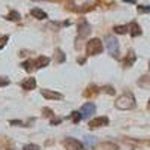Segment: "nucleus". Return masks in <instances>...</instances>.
<instances>
[{"mask_svg":"<svg viewBox=\"0 0 150 150\" xmlns=\"http://www.w3.org/2000/svg\"><path fill=\"white\" fill-rule=\"evenodd\" d=\"M134 107H135V98L132 96V93H123L116 101V108L119 110H132Z\"/></svg>","mask_w":150,"mask_h":150,"instance_id":"obj_1","label":"nucleus"},{"mask_svg":"<svg viewBox=\"0 0 150 150\" xmlns=\"http://www.w3.org/2000/svg\"><path fill=\"white\" fill-rule=\"evenodd\" d=\"M102 50H104V45H102L101 39H98V38L90 39L89 42H87V45H86V51H87L89 56H95V54L102 53Z\"/></svg>","mask_w":150,"mask_h":150,"instance_id":"obj_2","label":"nucleus"},{"mask_svg":"<svg viewBox=\"0 0 150 150\" xmlns=\"http://www.w3.org/2000/svg\"><path fill=\"white\" fill-rule=\"evenodd\" d=\"M105 45H107L108 53L112 57H119V42L114 36H107L105 38Z\"/></svg>","mask_w":150,"mask_h":150,"instance_id":"obj_3","label":"nucleus"},{"mask_svg":"<svg viewBox=\"0 0 150 150\" xmlns=\"http://www.w3.org/2000/svg\"><path fill=\"white\" fill-rule=\"evenodd\" d=\"M63 146L68 150H83V147H84V144L81 141H78L77 138H66L63 141Z\"/></svg>","mask_w":150,"mask_h":150,"instance_id":"obj_4","label":"nucleus"},{"mask_svg":"<svg viewBox=\"0 0 150 150\" xmlns=\"http://www.w3.org/2000/svg\"><path fill=\"white\" fill-rule=\"evenodd\" d=\"M95 111H96V107L93 105V104H90V102H87V104H84L83 107H81V117L83 119H89L92 114H95Z\"/></svg>","mask_w":150,"mask_h":150,"instance_id":"obj_5","label":"nucleus"},{"mask_svg":"<svg viewBox=\"0 0 150 150\" xmlns=\"http://www.w3.org/2000/svg\"><path fill=\"white\" fill-rule=\"evenodd\" d=\"M108 123H110L108 117H96V119L90 120L89 126H90V129H96V128H102V126H107Z\"/></svg>","mask_w":150,"mask_h":150,"instance_id":"obj_6","label":"nucleus"},{"mask_svg":"<svg viewBox=\"0 0 150 150\" xmlns=\"http://www.w3.org/2000/svg\"><path fill=\"white\" fill-rule=\"evenodd\" d=\"M90 30H92L90 24L87 23L86 20H81L80 26H78V33H80V36H87V35L90 33Z\"/></svg>","mask_w":150,"mask_h":150,"instance_id":"obj_7","label":"nucleus"},{"mask_svg":"<svg viewBox=\"0 0 150 150\" xmlns=\"http://www.w3.org/2000/svg\"><path fill=\"white\" fill-rule=\"evenodd\" d=\"M50 63V59L48 57H45V56H39L35 62H33V65H35V68H38V69H41V68H45L47 65Z\"/></svg>","mask_w":150,"mask_h":150,"instance_id":"obj_8","label":"nucleus"},{"mask_svg":"<svg viewBox=\"0 0 150 150\" xmlns=\"http://www.w3.org/2000/svg\"><path fill=\"white\" fill-rule=\"evenodd\" d=\"M30 14H32V17L36 18V20H45V18L48 17L47 12H44V11L39 9V8H33V9L30 11Z\"/></svg>","mask_w":150,"mask_h":150,"instance_id":"obj_9","label":"nucleus"},{"mask_svg":"<svg viewBox=\"0 0 150 150\" xmlns=\"http://www.w3.org/2000/svg\"><path fill=\"white\" fill-rule=\"evenodd\" d=\"M21 87L24 90H33L36 87V80L35 78H26L23 83H21Z\"/></svg>","mask_w":150,"mask_h":150,"instance_id":"obj_10","label":"nucleus"},{"mask_svg":"<svg viewBox=\"0 0 150 150\" xmlns=\"http://www.w3.org/2000/svg\"><path fill=\"white\" fill-rule=\"evenodd\" d=\"M42 96L45 99H62V95L57 93V92H53V90H42Z\"/></svg>","mask_w":150,"mask_h":150,"instance_id":"obj_11","label":"nucleus"},{"mask_svg":"<svg viewBox=\"0 0 150 150\" xmlns=\"http://www.w3.org/2000/svg\"><path fill=\"white\" fill-rule=\"evenodd\" d=\"M135 60H137V56H135V53H134V51H129L123 63H125V66L128 68V66H132V65H134V62H135Z\"/></svg>","mask_w":150,"mask_h":150,"instance_id":"obj_12","label":"nucleus"},{"mask_svg":"<svg viewBox=\"0 0 150 150\" xmlns=\"http://www.w3.org/2000/svg\"><path fill=\"white\" fill-rule=\"evenodd\" d=\"M129 30H131V35H132V36H140V35H141V29H140V26H138L137 23H132V24H131Z\"/></svg>","mask_w":150,"mask_h":150,"instance_id":"obj_13","label":"nucleus"},{"mask_svg":"<svg viewBox=\"0 0 150 150\" xmlns=\"http://www.w3.org/2000/svg\"><path fill=\"white\" fill-rule=\"evenodd\" d=\"M96 93H98V87H96V86H90V87H87V90H86L83 95H84L86 98H90L92 95L95 96Z\"/></svg>","mask_w":150,"mask_h":150,"instance_id":"obj_14","label":"nucleus"},{"mask_svg":"<svg viewBox=\"0 0 150 150\" xmlns=\"http://www.w3.org/2000/svg\"><path fill=\"white\" fill-rule=\"evenodd\" d=\"M65 54H63V51H62V50H56V62L57 63H63L65 62Z\"/></svg>","mask_w":150,"mask_h":150,"instance_id":"obj_15","label":"nucleus"},{"mask_svg":"<svg viewBox=\"0 0 150 150\" xmlns=\"http://www.w3.org/2000/svg\"><path fill=\"white\" fill-rule=\"evenodd\" d=\"M20 18H21V15L18 14L17 11H11L8 14V20H11V21H18Z\"/></svg>","mask_w":150,"mask_h":150,"instance_id":"obj_16","label":"nucleus"},{"mask_svg":"<svg viewBox=\"0 0 150 150\" xmlns=\"http://www.w3.org/2000/svg\"><path fill=\"white\" fill-rule=\"evenodd\" d=\"M128 30H129V26H116L114 27V32L119 33V35H125Z\"/></svg>","mask_w":150,"mask_h":150,"instance_id":"obj_17","label":"nucleus"},{"mask_svg":"<svg viewBox=\"0 0 150 150\" xmlns=\"http://www.w3.org/2000/svg\"><path fill=\"white\" fill-rule=\"evenodd\" d=\"M71 119H72V122H74V123H78V122L83 119V117H81V112H80V111H72Z\"/></svg>","mask_w":150,"mask_h":150,"instance_id":"obj_18","label":"nucleus"},{"mask_svg":"<svg viewBox=\"0 0 150 150\" xmlns=\"http://www.w3.org/2000/svg\"><path fill=\"white\" fill-rule=\"evenodd\" d=\"M84 143H86L87 147H90V149H92V147L96 144V140L92 138V137H84Z\"/></svg>","mask_w":150,"mask_h":150,"instance_id":"obj_19","label":"nucleus"},{"mask_svg":"<svg viewBox=\"0 0 150 150\" xmlns=\"http://www.w3.org/2000/svg\"><path fill=\"white\" fill-rule=\"evenodd\" d=\"M21 66H23V69H24V71L30 72V71H32V66H33V60H26Z\"/></svg>","mask_w":150,"mask_h":150,"instance_id":"obj_20","label":"nucleus"},{"mask_svg":"<svg viewBox=\"0 0 150 150\" xmlns=\"http://www.w3.org/2000/svg\"><path fill=\"white\" fill-rule=\"evenodd\" d=\"M101 147H102L104 150H105V149H107V150H119L116 144H110V143H105V144H102Z\"/></svg>","mask_w":150,"mask_h":150,"instance_id":"obj_21","label":"nucleus"},{"mask_svg":"<svg viewBox=\"0 0 150 150\" xmlns=\"http://www.w3.org/2000/svg\"><path fill=\"white\" fill-rule=\"evenodd\" d=\"M8 41H9V36H2V38H0V50H2V48L6 45Z\"/></svg>","mask_w":150,"mask_h":150,"instance_id":"obj_22","label":"nucleus"},{"mask_svg":"<svg viewBox=\"0 0 150 150\" xmlns=\"http://www.w3.org/2000/svg\"><path fill=\"white\" fill-rule=\"evenodd\" d=\"M23 150H39V147H38L36 144H26Z\"/></svg>","mask_w":150,"mask_h":150,"instance_id":"obj_23","label":"nucleus"},{"mask_svg":"<svg viewBox=\"0 0 150 150\" xmlns=\"http://www.w3.org/2000/svg\"><path fill=\"white\" fill-rule=\"evenodd\" d=\"M150 77H143L140 81H138V84L140 86H146V84H150V80H149Z\"/></svg>","mask_w":150,"mask_h":150,"instance_id":"obj_24","label":"nucleus"},{"mask_svg":"<svg viewBox=\"0 0 150 150\" xmlns=\"http://www.w3.org/2000/svg\"><path fill=\"white\" fill-rule=\"evenodd\" d=\"M138 12H140V14H146V12H150V6H138Z\"/></svg>","mask_w":150,"mask_h":150,"instance_id":"obj_25","label":"nucleus"},{"mask_svg":"<svg viewBox=\"0 0 150 150\" xmlns=\"http://www.w3.org/2000/svg\"><path fill=\"white\" fill-rule=\"evenodd\" d=\"M9 84V80L8 78H3V77H0V87H5Z\"/></svg>","mask_w":150,"mask_h":150,"instance_id":"obj_26","label":"nucleus"},{"mask_svg":"<svg viewBox=\"0 0 150 150\" xmlns=\"http://www.w3.org/2000/svg\"><path fill=\"white\" fill-rule=\"evenodd\" d=\"M42 112H44V116H47V117H51V116H53V111L50 110V108H44Z\"/></svg>","mask_w":150,"mask_h":150,"instance_id":"obj_27","label":"nucleus"},{"mask_svg":"<svg viewBox=\"0 0 150 150\" xmlns=\"http://www.w3.org/2000/svg\"><path fill=\"white\" fill-rule=\"evenodd\" d=\"M104 90L108 93V95H114L116 92H114V89H112V87H110V86H107V87H104Z\"/></svg>","mask_w":150,"mask_h":150,"instance_id":"obj_28","label":"nucleus"},{"mask_svg":"<svg viewBox=\"0 0 150 150\" xmlns=\"http://www.w3.org/2000/svg\"><path fill=\"white\" fill-rule=\"evenodd\" d=\"M147 110L150 111V99H149V102H147Z\"/></svg>","mask_w":150,"mask_h":150,"instance_id":"obj_29","label":"nucleus"},{"mask_svg":"<svg viewBox=\"0 0 150 150\" xmlns=\"http://www.w3.org/2000/svg\"><path fill=\"white\" fill-rule=\"evenodd\" d=\"M149 69H150V65H149Z\"/></svg>","mask_w":150,"mask_h":150,"instance_id":"obj_30","label":"nucleus"},{"mask_svg":"<svg viewBox=\"0 0 150 150\" xmlns=\"http://www.w3.org/2000/svg\"><path fill=\"white\" fill-rule=\"evenodd\" d=\"M149 144H150V141H149Z\"/></svg>","mask_w":150,"mask_h":150,"instance_id":"obj_31","label":"nucleus"}]
</instances>
